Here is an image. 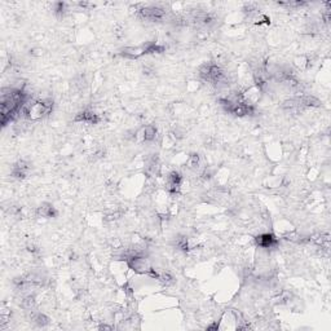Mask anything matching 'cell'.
I'll use <instances>...</instances> for the list:
<instances>
[{
    "label": "cell",
    "instance_id": "obj_7",
    "mask_svg": "<svg viewBox=\"0 0 331 331\" xmlns=\"http://www.w3.org/2000/svg\"><path fill=\"white\" fill-rule=\"evenodd\" d=\"M30 171H31L30 163H27L26 160H18L12 166L11 176L17 179V180H23V179H26L29 176Z\"/></svg>",
    "mask_w": 331,
    "mask_h": 331
},
{
    "label": "cell",
    "instance_id": "obj_1",
    "mask_svg": "<svg viewBox=\"0 0 331 331\" xmlns=\"http://www.w3.org/2000/svg\"><path fill=\"white\" fill-rule=\"evenodd\" d=\"M53 105L55 104L52 99L29 100L21 109L20 116L29 120H40L44 116L52 113Z\"/></svg>",
    "mask_w": 331,
    "mask_h": 331
},
{
    "label": "cell",
    "instance_id": "obj_10",
    "mask_svg": "<svg viewBox=\"0 0 331 331\" xmlns=\"http://www.w3.org/2000/svg\"><path fill=\"white\" fill-rule=\"evenodd\" d=\"M200 164V158L198 154H190L186 160V167L190 170H197Z\"/></svg>",
    "mask_w": 331,
    "mask_h": 331
},
{
    "label": "cell",
    "instance_id": "obj_2",
    "mask_svg": "<svg viewBox=\"0 0 331 331\" xmlns=\"http://www.w3.org/2000/svg\"><path fill=\"white\" fill-rule=\"evenodd\" d=\"M167 11L160 6H143L139 9V17L149 22H159L164 20Z\"/></svg>",
    "mask_w": 331,
    "mask_h": 331
},
{
    "label": "cell",
    "instance_id": "obj_8",
    "mask_svg": "<svg viewBox=\"0 0 331 331\" xmlns=\"http://www.w3.org/2000/svg\"><path fill=\"white\" fill-rule=\"evenodd\" d=\"M35 214L39 216V218H44V219H52V218H57L58 216V211L52 203H48V202H44V203L39 204L35 210Z\"/></svg>",
    "mask_w": 331,
    "mask_h": 331
},
{
    "label": "cell",
    "instance_id": "obj_6",
    "mask_svg": "<svg viewBox=\"0 0 331 331\" xmlns=\"http://www.w3.org/2000/svg\"><path fill=\"white\" fill-rule=\"evenodd\" d=\"M158 134V130L154 125L144 126L141 130L135 132V140L139 143H150L153 140H155Z\"/></svg>",
    "mask_w": 331,
    "mask_h": 331
},
{
    "label": "cell",
    "instance_id": "obj_4",
    "mask_svg": "<svg viewBox=\"0 0 331 331\" xmlns=\"http://www.w3.org/2000/svg\"><path fill=\"white\" fill-rule=\"evenodd\" d=\"M255 243L262 250H272L278 246L279 241L273 233H262V234L256 235Z\"/></svg>",
    "mask_w": 331,
    "mask_h": 331
},
{
    "label": "cell",
    "instance_id": "obj_5",
    "mask_svg": "<svg viewBox=\"0 0 331 331\" xmlns=\"http://www.w3.org/2000/svg\"><path fill=\"white\" fill-rule=\"evenodd\" d=\"M101 116L99 114H96L93 110H90V109H86V110H81L74 116V122L75 123H85V125L90 126H96L101 122Z\"/></svg>",
    "mask_w": 331,
    "mask_h": 331
},
{
    "label": "cell",
    "instance_id": "obj_3",
    "mask_svg": "<svg viewBox=\"0 0 331 331\" xmlns=\"http://www.w3.org/2000/svg\"><path fill=\"white\" fill-rule=\"evenodd\" d=\"M181 184H183V176H181L180 172L172 171L167 175L166 177V190L170 193V194L175 195L180 192Z\"/></svg>",
    "mask_w": 331,
    "mask_h": 331
},
{
    "label": "cell",
    "instance_id": "obj_9",
    "mask_svg": "<svg viewBox=\"0 0 331 331\" xmlns=\"http://www.w3.org/2000/svg\"><path fill=\"white\" fill-rule=\"evenodd\" d=\"M30 318H31L32 323H35V325L39 326V327H46V326L50 325L51 322L50 318H48L44 313H40V312H34Z\"/></svg>",
    "mask_w": 331,
    "mask_h": 331
}]
</instances>
